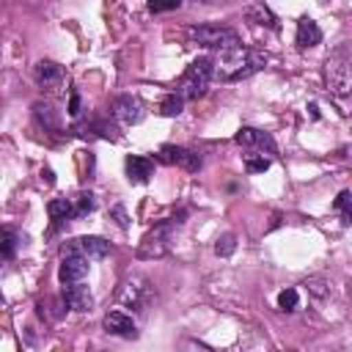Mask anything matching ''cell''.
<instances>
[{
	"mask_svg": "<svg viewBox=\"0 0 352 352\" xmlns=\"http://www.w3.org/2000/svg\"><path fill=\"white\" fill-rule=\"evenodd\" d=\"M267 66V55L250 47H231L226 52H220V58L212 60V77L223 80V82H234V80H245L250 74H256L258 69Z\"/></svg>",
	"mask_w": 352,
	"mask_h": 352,
	"instance_id": "1",
	"label": "cell"
},
{
	"mask_svg": "<svg viewBox=\"0 0 352 352\" xmlns=\"http://www.w3.org/2000/svg\"><path fill=\"white\" fill-rule=\"evenodd\" d=\"M187 41L195 47H206V50H231L239 47V36L231 28H220V25H192L187 28Z\"/></svg>",
	"mask_w": 352,
	"mask_h": 352,
	"instance_id": "2",
	"label": "cell"
},
{
	"mask_svg": "<svg viewBox=\"0 0 352 352\" xmlns=\"http://www.w3.org/2000/svg\"><path fill=\"white\" fill-rule=\"evenodd\" d=\"M324 80L330 85V94H336V96L349 94L352 77H349V47L346 44H341L338 50L330 52V58L324 63Z\"/></svg>",
	"mask_w": 352,
	"mask_h": 352,
	"instance_id": "3",
	"label": "cell"
},
{
	"mask_svg": "<svg viewBox=\"0 0 352 352\" xmlns=\"http://www.w3.org/2000/svg\"><path fill=\"white\" fill-rule=\"evenodd\" d=\"M209 82H212V58H195L182 74L179 96L182 99H198L206 94Z\"/></svg>",
	"mask_w": 352,
	"mask_h": 352,
	"instance_id": "4",
	"label": "cell"
},
{
	"mask_svg": "<svg viewBox=\"0 0 352 352\" xmlns=\"http://www.w3.org/2000/svg\"><path fill=\"white\" fill-rule=\"evenodd\" d=\"M151 300H154V286H151L148 278H143V275L124 278V283L118 289V302L121 305H126L132 311H146L151 305Z\"/></svg>",
	"mask_w": 352,
	"mask_h": 352,
	"instance_id": "5",
	"label": "cell"
},
{
	"mask_svg": "<svg viewBox=\"0 0 352 352\" xmlns=\"http://www.w3.org/2000/svg\"><path fill=\"white\" fill-rule=\"evenodd\" d=\"M110 253V242L102 236H74L60 248V256H82L88 261L104 258Z\"/></svg>",
	"mask_w": 352,
	"mask_h": 352,
	"instance_id": "6",
	"label": "cell"
},
{
	"mask_svg": "<svg viewBox=\"0 0 352 352\" xmlns=\"http://www.w3.org/2000/svg\"><path fill=\"white\" fill-rule=\"evenodd\" d=\"M170 226L173 223H160L151 231H146L143 239L138 242V258H146V261L162 258L168 253V231H170Z\"/></svg>",
	"mask_w": 352,
	"mask_h": 352,
	"instance_id": "7",
	"label": "cell"
},
{
	"mask_svg": "<svg viewBox=\"0 0 352 352\" xmlns=\"http://www.w3.org/2000/svg\"><path fill=\"white\" fill-rule=\"evenodd\" d=\"M234 140H236L239 146L250 148V154H261V157L267 154V160L278 154V146H275V140H272L267 132H261V129H253V126H242V129L234 135Z\"/></svg>",
	"mask_w": 352,
	"mask_h": 352,
	"instance_id": "8",
	"label": "cell"
},
{
	"mask_svg": "<svg viewBox=\"0 0 352 352\" xmlns=\"http://www.w3.org/2000/svg\"><path fill=\"white\" fill-rule=\"evenodd\" d=\"M157 157L165 162V165H176V168H184V170H198L201 168V154L192 151V148H184V146H162L157 151Z\"/></svg>",
	"mask_w": 352,
	"mask_h": 352,
	"instance_id": "9",
	"label": "cell"
},
{
	"mask_svg": "<svg viewBox=\"0 0 352 352\" xmlns=\"http://www.w3.org/2000/svg\"><path fill=\"white\" fill-rule=\"evenodd\" d=\"M110 113H113V118H118L124 126H135V124H140V121L146 118V110H143V104H140L135 96H129V94H124V96H116V99H113V107H110Z\"/></svg>",
	"mask_w": 352,
	"mask_h": 352,
	"instance_id": "10",
	"label": "cell"
},
{
	"mask_svg": "<svg viewBox=\"0 0 352 352\" xmlns=\"http://www.w3.org/2000/svg\"><path fill=\"white\" fill-rule=\"evenodd\" d=\"M102 327L104 333L110 336H118V338H135L138 330H135V319L124 311H107L104 319H102Z\"/></svg>",
	"mask_w": 352,
	"mask_h": 352,
	"instance_id": "11",
	"label": "cell"
},
{
	"mask_svg": "<svg viewBox=\"0 0 352 352\" xmlns=\"http://www.w3.org/2000/svg\"><path fill=\"white\" fill-rule=\"evenodd\" d=\"M88 258L82 256H60V267H58V278L63 286L69 283H80L85 275H88Z\"/></svg>",
	"mask_w": 352,
	"mask_h": 352,
	"instance_id": "12",
	"label": "cell"
},
{
	"mask_svg": "<svg viewBox=\"0 0 352 352\" xmlns=\"http://www.w3.org/2000/svg\"><path fill=\"white\" fill-rule=\"evenodd\" d=\"M33 77H36L38 88H44V91H58L63 85V69L52 60H38L33 69Z\"/></svg>",
	"mask_w": 352,
	"mask_h": 352,
	"instance_id": "13",
	"label": "cell"
},
{
	"mask_svg": "<svg viewBox=\"0 0 352 352\" xmlns=\"http://www.w3.org/2000/svg\"><path fill=\"white\" fill-rule=\"evenodd\" d=\"M63 305H69L72 311H91L94 308V294H91V289L80 280V283H69V286H63Z\"/></svg>",
	"mask_w": 352,
	"mask_h": 352,
	"instance_id": "14",
	"label": "cell"
},
{
	"mask_svg": "<svg viewBox=\"0 0 352 352\" xmlns=\"http://www.w3.org/2000/svg\"><path fill=\"white\" fill-rule=\"evenodd\" d=\"M124 168H126V179H129L132 184H146L148 176H151V170H154V162H151L148 157L132 154V157H126Z\"/></svg>",
	"mask_w": 352,
	"mask_h": 352,
	"instance_id": "15",
	"label": "cell"
},
{
	"mask_svg": "<svg viewBox=\"0 0 352 352\" xmlns=\"http://www.w3.org/2000/svg\"><path fill=\"white\" fill-rule=\"evenodd\" d=\"M319 41H322L319 25H316L314 19H308V16H302V19L297 22V47H300V50H308V47H316Z\"/></svg>",
	"mask_w": 352,
	"mask_h": 352,
	"instance_id": "16",
	"label": "cell"
},
{
	"mask_svg": "<svg viewBox=\"0 0 352 352\" xmlns=\"http://www.w3.org/2000/svg\"><path fill=\"white\" fill-rule=\"evenodd\" d=\"M47 212H50L55 228L63 226V223L72 217V198H55V201H50V204H47Z\"/></svg>",
	"mask_w": 352,
	"mask_h": 352,
	"instance_id": "17",
	"label": "cell"
},
{
	"mask_svg": "<svg viewBox=\"0 0 352 352\" xmlns=\"http://www.w3.org/2000/svg\"><path fill=\"white\" fill-rule=\"evenodd\" d=\"M248 19H253L256 25H267V28L278 30V19L272 16V11H270L264 3H256V6H250V8H248Z\"/></svg>",
	"mask_w": 352,
	"mask_h": 352,
	"instance_id": "18",
	"label": "cell"
},
{
	"mask_svg": "<svg viewBox=\"0 0 352 352\" xmlns=\"http://www.w3.org/2000/svg\"><path fill=\"white\" fill-rule=\"evenodd\" d=\"M94 206H96V201H94L91 192H77L72 198V217H85V214L94 212Z\"/></svg>",
	"mask_w": 352,
	"mask_h": 352,
	"instance_id": "19",
	"label": "cell"
},
{
	"mask_svg": "<svg viewBox=\"0 0 352 352\" xmlns=\"http://www.w3.org/2000/svg\"><path fill=\"white\" fill-rule=\"evenodd\" d=\"M16 245H19V234L14 228H0V256L3 258H14Z\"/></svg>",
	"mask_w": 352,
	"mask_h": 352,
	"instance_id": "20",
	"label": "cell"
},
{
	"mask_svg": "<svg viewBox=\"0 0 352 352\" xmlns=\"http://www.w3.org/2000/svg\"><path fill=\"white\" fill-rule=\"evenodd\" d=\"M33 110H36V118H38L47 129H55V126H58L55 113H52V104H47V102H36V104H33Z\"/></svg>",
	"mask_w": 352,
	"mask_h": 352,
	"instance_id": "21",
	"label": "cell"
},
{
	"mask_svg": "<svg viewBox=\"0 0 352 352\" xmlns=\"http://www.w3.org/2000/svg\"><path fill=\"white\" fill-rule=\"evenodd\" d=\"M182 107H184V99H182L179 94H170V96H165V99H162L160 113H162V116H179V113H182Z\"/></svg>",
	"mask_w": 352,
	"mask_h": 352,
	"instance_id": "22",
	"label": "cell"
},
{
	"mask_svg": "<svg viewBox=\"0 0 352 352\" xmlns=\"http://www.w3.org/2000/svg\"><path fill=\"white\" fill-rule=\"evenodd\" d=\"M236 250V236L228 231V234H223V236H217V242H214V253L217 256H231Z\"/></svg>",
	"mask_w": 352,
	"mask_h": 352,
	"instance_id": "23",
	"label": "cell"
},
{
	"mask_svg": "<svg viewBox=\"0 0 352 352\" xmlns=\"http://www.w3.org/2000/svg\"><path fill=\"white\" fill-rule=\"evenodd\" d=\"M270 168V160L267 157H261V154H248L245 157V170L248 173H264Z\"/></svg>",
	"mask_w": 352,
	"mask_h": 352,
	"instance_id": "24",
	"label": "cell"
},
{
	"mask_svg": "<svg viewBox=\"0 0 352 352\" xmlns=\"http://www.w3.org/2000/svg\"><path fill=\"white\" fill-rule=\"evenodd\" d=\"M297 300H300L297 289H283V292L278 294V308H280V311H294V308H297Z\"/></svg>",
	"mask_w": 352,
	"mask_h": 352,
	"instance_id": "25",
	"label": "cell"
},
{
	"mask_svg": "<svg viewBox=\"0 0 352 352\" xmlns=\"http://www.w3.org/2000/svg\"><path fill=\"white\" fill-rule=\"evenodd\" d=\"M179 352H214L209 344L198 341V338H182L179 341Z\"/></svg>",
	"mask_w": 352,
	"mask_h": 352,
	"instance_id": "26",
	"label": "cell"
},
{
	"mask_svg": "<svg viewBox=\"0 0 352 352\" xmlns=\"http://www.w3.org/2000/svg\"><path fill=\"white\" fill-rule=\"evenodd\" d=\"M349 190H341L338 192V198H336V209L341 212V217H344V223H349L352 220V209H349Z\"/></svg>",
	"mask_w": 352,
	"mask_h": 352,
	"instance_id": "27",
	"label": "cell"
},
{
	"mask_svg": "<svg viewBox=\"0 0 352 352\" xmlns=\"http://www.w3.org/2000/svg\"><path fill=\"white\" fill-rule=\"evenodd\" d=\"M94 129H99V135H102V138H110V140H118V135H116L118 129H116L113 124H104V121H99V124H94Z\"/></svg>",
	"mask_w": 352,
	"mask_h": 352,
	"instance_id": "28",
	"label": "cell"
},
{
	"mask_svg": "<svg viewBox=\"0 0 352 352\" xmlns=\"http://www.w3.org/2000/svg\"><path fill=\"white\" fill-rule=\"evenodd\" d=\"M173 8H179V0H173V3H148V11H151V14H160V11H173Z\"/></svg>",
	"mask_w": 352,
	"mask_h": 352,
	"instance_id": "29",
	"label": "cell"
},
{
	"mask_svg": "<svg viewBox=\"0 0 352 352\" xmlns=\"http://www.w3.org/2000/svg\"><path fill=\"white\" fill-rule=\"evenodd\" d=\"M110 214L116 217V223H118L121 228H129V220H126V212H124V206H113V209H110Z\"/></svg>",
	"mask_w": 352,
	"mask_h": 352,
	"instance_id": "30",
	"label": "cell"
},
{
	"mask_svg": "<svg viewBox=\"0 0 352 352\" xmlns=\"http://www.w3.org/2000/svg\"><path fill=\"white\" fill-rule=\"evenodd\" d=\"M69 116H80V94H72V99H69Z\"/></svg>",
	"mask_w": 352,
	"mask_h": 352,
	"instance_id": "31",
	"label": "cell"
},
{
	"mask_svg": "<svg viewBox=\"0 0 352 352\" xmlns=\"http://www.w3.org/2000/svg\"><path fill=\"white\" fill-rule=\"evenodd\" d=\"M305 286H308V289H311L314 294H319V297H324V294H327V289H322V286H324L322 280H308Z\"/></svg>",
	"mask_w": 352,
	"mask_h": 352,
	"instance_id": "32",
	"label": "cell"
}]
</instances>
